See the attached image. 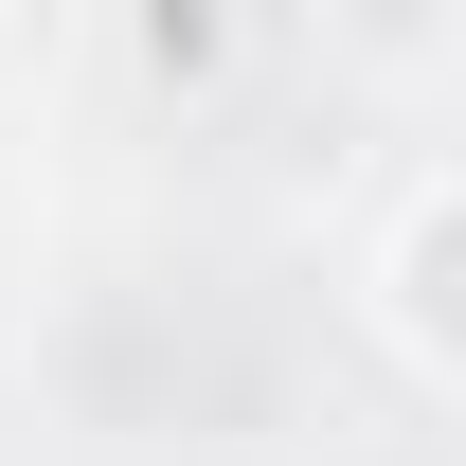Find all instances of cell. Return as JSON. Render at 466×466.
Returning <instances> with one entry per match:
<instances>
[{"label":"cell","mask_w":466,"mask_h":466,"mask_svg":"<svg viewBox=\"0 0 466 466\" xmlns=\"http://www.w3.org/2000/svg\"><path fill=\"white\" fill-rule=\"evenodd\" d=\"M449 233H466V198H449V179H412V198H395V233H377V341H395L412 377H449Z\"/></svg>","instance_id":"cell-1"},{"label":"cell","mask_w":466,"mask_h":466,"mask_svg":"<svg viewBox=\"0 0 466 466\" xmlns=\"http://www.w3.org/2000/svg\"><path fill=\"white\" fill-rule=\"evenodd\" d=\"M126 36H144V72H179V90H216V72H233V0H144Z\"/></svg>","instance_id":"cell-2"}]
</instances>
